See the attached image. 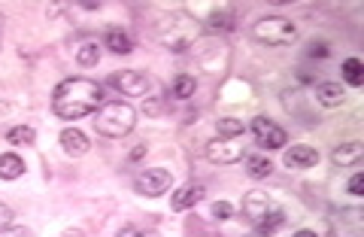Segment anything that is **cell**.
<instances>
[{
	"label": "cell",
	"mask_w": 364,
	"mask_h": 237,
	"mask_svg": "<svg viewBox=\"0 0 364 237\" xmlns=\"http://www.w3.org/2000/svg\"><path fill=\"white\" fill-rule=\"evenodd\" d=\"M104 107V88L95 79L76 76V79H64V83L55 88L52 95V110L58 119L76 122L82 116H91Z\"/></svg>",
	"instance_id": "1"
},
{
	"label": "cell",
	"mask_w": 364,
	"mask_h": 237,
	"mask_svg": "<svg viewBox=\"0 0 364 237\" xmlns=\"http://www.w3.org/2000/svg\"><path fill=\"white\" fill-rule=\"evenodd\" d=\"M136 125V112L134 107L122 104V100H112V104H104L95 112V131L104 134V137L119 140L124 134H131Z\"/></svg>",
	"instance_id": "2"
},
{
	"label": "cell",
	"mask_w": 364,
	"mask_h": 237,
	"mask_svg": "<svg viewBox=\"0 0 364 237\" xmlns=\"http://www.w3.org/2000/svg\"><path fill=\"white\" fill-rule=\"evenodd\" d=\"M243 210H246V216L258 225L261 234H270L273 228L282 225V210L273 204L264 191H249V195L243 198Z\"/></svg>",
	"instance_id": "3"
},
{
	"label": "cell",
	"mask_w": 364,
	"mask_h": 237,
	"mask_svg": "<svg viewBox=\"0 0 364 237\" xmlns=\"http://www.w3.org/2000/svg\"><path fill=\"white\" fill-rule=\"evenodd\" d=\"M255 37L261 43H267V46H282V43H291L298 37V31H294V25L289 19L264 16V19H258V25H255Z\"/></svg>",
	"instance_id": "4"
},
{
	"label": "cell",
	"mask_w": 364,
	"mask_h": 237,
	"mask_svg": "<svg viewBox=\"0 0 364 237\" xmlns=\"http://www.w3.org/2000/svg\"><path fill=\"white\" fill-rule=\"evenodd\" d=\"M170 186H173V179H170V171H164V167H149V171L136 174L134 179L136 195H146V198H161Z\"/></svg>",
	"instance_id": "5"
},
{
	"label": "cell",
	"mask_w": 364,
	"mask_h": 237,
	"mask_svg": "<svg viewBox=\"0 0 364 237\" xmlns=\"http://www.w3.org/2000/svg\"><path fill=\"white\" fill-rule=\"evenodd\" d=\"M109 85L119 88V92L128 95V98H140V95L152 92V76H146L140 70H122V73L109 76Z\"/></svg>",
	"instance_id": "6"
},
{
	"label": "cell",
	"mask_w": 364,
	"mask_h": 237,
	"mask_svg": "<svg viewBox=\"0 0 364 237\" xmlns=\"http://www.w3.org/2000/svg\"><path fill=\"white\" fill-rule=\"evenodd\" d=\"M252 134H255L258 146H264V149H282V146H286V140H289V134L282 131L277 122H270L267 116L252 119Z\"/></svg>",
	"instance_id": "7"
},
{
	"label": "cell",
	"mask_w": 364,
	"mask_h": 237,
	"mask_svg": "<svg viewBox=\"0 0 364 237\" xmlns=\"http://www.w3.org/2000/svg\"><path fill=\"white\" fill-rule=\"evenodd\" d=\"M207 155H210V162H215V164H234V162H240V158L246 155V149H243L240 137H222V140H213L207 146Z\"/></svg>",
	"instance_id": "8"
},
{
	"label": "cell",
	"mask_w": 364,
	"mask_h": 237,
	"mask_svg": "<svg viewBox=\"0 0 364 237\" xmlns=\"http://www.w3.org/2000/svg\"><path fill=\"white\" fill-rule=\"evenodd\" d=\"M61 149H64L67 155L79 158V155H85V152L91 149V140L85 137L82 131H76V128H64V131H61Z\"/></svg>",
	"instance_id": "9"
},
{
	"label": "cell",
	"mask_w": 364,
	"mask_h": 237,
	"mask_svg": "<svg viewBox=\"0 0 364 237\" xmlns=\"http://www.w3.org/2000/svg\"><path fill=\"white\" fill-rule=\"evenodd\" d=\"M318 164V152L313 146H291L286 149V167H294V171H304V167Z\"/></svg>",
	"instance_id": "10"
},
{
	"label": "cell",
	"mask_w": 364,
	"mask_h": 237,
	"mask_svg": "<svg viewBox=\"0 0 364 237\" xmlns=\"http://www.w3.org/2000/svg\"><path fill=\"white\" fill-rule=\"evenodd\" d=\"M203 201V186L198 183H188V186H182L173 191V201H170V207L173 210H188V207H195Z\"/></svg>",
	"instance_id": "11"
},
{
	"label": "cell",
	"mask_w": 364,
	"mask_h": 237,
	"mask_svg": "<svg viewBox=\"0 0 364 237\" xmlns=\"http://www.w3.org/2000/svg\"><path fill=\"white\" fill-rule=\"evenodd\" d=\"M361 158H364V146H361V143H346V146H340V149L331 152V162H334L337 167L361 164Z\"/></svg>",
	"instance_id": "12"
},
{
	"label": "cell",
	"mask_w": 364,
	"mask_h": 237,
	"mask_svg": "<svg viewBox=\"0 0 364 237\" xmlns=\"http://www.w3.org/2000/svg\"><path fill=\"white\" fill-rule=\"evenodd\" d=\"M21 174H25V162L16 152L0 155V179H18Z\"/></svg>",
	"instance_id": "13"
},
{
	"label": "cell",
	"mask_w": 364,
	"mask_h": 237,
	"mask_svg": "<svg viewBox=\"0 0 364 237\" xmlns=\"http://www.w3.org/2000/svg\"><path fill=\"white\" fill-rule=\"evenodd\" d=\"M316 98L322 100L325 107H340L346 95H343V85H340V83H322L316 88Z\"/></svg>",
	"instance_id": "14"
},
{
	"label": "cell",
	"mask_w": 364,
	"mask_h": 237,
	"mask_svg": "<svg viewBox=\"0 0 364 237\" xmlns=\"http://www.w3.org/2000/svg\"><path fill=\"white\" fill-rule=\"evenodd\" d=\"M104 43H107V49H109V52H116V55H128V52L134 49L131 37H128L124 31H119V28H109V31H107V37H104Z\"/></svg>",
	"instance_id": "15"
},
{
	"label": "cell",
	"mask_w": 364,
	"mask_h": 237,
	"mask_svg": "<svg viewBox=\"0 0 364 237\" xmlns=\"http://www.w3.org/2000/svg\"><path fill=\"white\" fill-rule=\"evenodd\" d=\"M246 171H249V177L264 179L273 171V162H270V158H264V155H246Z\"/></svg>",
	"instance_id": "16"
},
{
	"label": "cell",
	"mask_w": 364,
	"mask_h": 237,
	"mask_svg": "<svg viewBox=\"0 0 364 237\" xmlns=\"http://www.w3.org/2000/svg\"><path fill=\"white\" fill-rule=\"evenodd\" d=\"M340 70H343V79H346L349 85H355V88H358V85L364 83V64H361L358 58H346Z\"/></svg>",
	"instance_id": "17"
},
{
	"label": "cell",
	"mask_w": 364,
	"mask_h": 237,
	"mask_svg": "<svg viewBox=\"0 0 364 237\" xmlns=\"http://www.w3.org/2000/svg\"><path fill=\"white\" fill-rule=\"evenodd\" d=\"M6 140L13 146H28V143L37 140V131H33L31 125H16V128L6 131Z\"/></svg>",
	"instance_id": "18"
},
{
	"label": "cell",
	"mask_w": 364,
	"mask_h": 237,
	"mask_svg": "<svg viewBox=\"0 0 364 237\" xmlns=\"http://www.w3.org/2000/svg\"><path fill=\"white\" fill-rule=\"evenodd\" d=\"M76 61H79V67H97V61H100V46H97V43H82V46H79V52H76Z\"/></svg>",
	"instance_id": "19"
},
{
	"label": "cell",
	"mask_w": 364,
	"mask_h": 237,
	"mask_svg": "<svg viewBox=\"0 0 364 237\" xmlns=\"http://www.w3.org/2000/svg\"><path fill=\"white\" fill-rule=\"evenodd\" d=\"M215 131H219V137H243V122L240 119H219Z\"/></svg>",
	"instance_id": "20"
},
{
	"label": "cell",
	"mask_w": 364,
	"mask_h": 237,
	"mask_svg": "<svg viewBox=\"0 0 364 237\" xmlns=\"http://www.w3.org/2000/svg\"><path fill=\"white\" fill-rule=\"evenodd\" d=\"M195 88H198V83H195L191 76H179L176 83H173V95H176L179 100H186V98L195 95Z\"/></svg>",
	"instance_id": "21"
},
{
	"label": "cell",
	"mask_w": 364,
	"mask_h": 237,
	"mask_svg": "<svg viewBox=\"0 0 364 237\" xmlns=\"http://www.w3.org/2000/svg\"><path fill=\"white\" fill-rule=\"evenodd\" d=\"M0 237H33V234L21 228V225H6V228H0Z\"/></svg>",
	"instance_id": "22"
},
{
	"label": "cell",
	"mask_w": 364,
	"mask_h": 237,
	"mask_svg": "<svg viewBox=\"0 0 364 237\" xmlns=\"http://www.w3.org/2000/svg\"><path fill=\"white\" fill-rule=\"evenodd\" d=\"M231 213H234V207L228 204V201H219V204H213V216H215V219H228Z\"/></svg>",
	"instance_id": "23"
},
{
	"label": "cell",
	"mask_w": 364,
	"mask_h": 237,
	"mask_svg": "<svg viewBox=\"0 0 364 237\" xmlns=\"http://www.w3.org/2000/svg\"><path fill=\"white\" fill-rule=\"evenodd\" d=\"M349 191L352 195H364V174H355L349 179Z\"/></svg>",
	"instance_id": "24"
},
{
	"label": "cell",
	"mask_w": 364,
	"mask_h": 237,
	"mask_svg": "<svg viewBox=\"0 0 364 237\" xmlns=\"http://www.w3.org/2000/svg\"><path fill=\"white\" fill-rule=\"evenodd\" d=\"M119 237H155V231H143V228H124Z\"/></svg>",
	"instance_id": "25"
},
{
	"label": "cell",
	"mask_w": 364,
	"mask_h": 237,
	"mask_svg": "<svg viewBox=\"0 0 364 237\" xmlns=\"http://www.w3.org/2000/svg\"><path fill=\"white\" fill-rule=\"evenodd\" d=\"M9 219H13V210H9L6 204H0V228H6Z\"/></svg>",
	"instance_id": "26"
},
{
	"label": "cell",
	"mask_w": 364,
	"mask_h": 237,
	"mask_svg": "<svg viewBox=\"0 0 364 237\" xmlns=\"http://www.w3.org/2000/svg\"><path fill=\"white\" fill-rule=\"evenodd\" d=\"M291 237H316V231H306V228H304V231H298V234H291Z\"/></svg>",
	"instance_id": "27"
}]
</instances>
